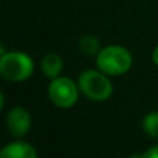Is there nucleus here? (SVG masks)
Returning a JSON list of instances; mask_svg holds the SVG:
<instances>
[{
  "instance_id": "3",
  "label": "nucleus",
  "mask_w": 158,
  "mask_h": 158,
  "mask_svg": "<svg viewBox=\"0 0 158 158\" xmlns=\"http://www.w3.org/2000/svg\"><path fill=\"white\" fill-rule=\"evenodd\" d=\"M106 75L107 74L104 72L94 71V69L83 71L78 81L79 90L93 101H104L110 98L114 87L111 81Z\"/></svg>"
},
{
  "instance_id": "7",
  "label": "nucleus",
  "mask_w": 158,
  "mask_h": 158,
  "mask_svg": "<svg viewBox=\"0 0 158 158\" xmlns=\"http://www.w3.org/2000/svg\"><path fill=\"white\" fill-rule=\"evenodd\" d=\"M63 67H64V64H63L61 57L54 54V53H49V54H46L42 58V63H40L42 72L50 79L60 77L61 71H63Z\"/></svg>"
},
{
  "instance_id": "8",
  "label": "nucleus",
  "mask_w": 158,
  "mask_h": 158,
  "mask_svg": "<svg viewBox=\"0 0 158 158\" xmlns=\"http://www.w3.org/2000/svg\"><path fill=\"white\" fill-rule=\"evenodd\" d=\"M79 50L85 56H94L100 52V42L92 35H85L79 40Z\"/></svg>"
},
{
  "instance_id": "1",
  "label": "nucleus",
  "mask_w": 158,
  "mask_h": 158,
  "mask_svg": "<svg viewBox=\"0 0 158 158\" xmlns=\"http://www.w3.org/2000/svg\"><path fill=\"white\" fill-rule=\"evenodd\" d=\"M133 58L128 49L118 44L107 46L98 52L96 57V65L101 72L112 77H118L128 72L132 67Z\"/></svg>"
},
{
  "instance_id": "2",
  "label": "nucleus",
  "mask_w": 158,
  "mask_h": 158,
  "mask_svg": "<svg viewBox=\"0 0 158 158\" xmlns=\"http://www.w3.org/2000/svg\"><path fill=\"white\" fill-rule=\"evenodd\" d=\"M33 63L31 57L21 52H10L2 54L0 75L8 82H24L32 75Z\"/></svg>"
},
{
  "instance_id": "4",
  "label": "nucleus",
  "mask_w": 158,
  "mask_h": 158,
  "mask_svg": "<svg viewBox=\"0 0 158 158\" xmlns=\"http://www.w3.org/2000/svg\"><path fill=\"white\" fill-rule=\"evenodd\" d=\"M49 98L56 107L69 108L78 101V86L71 78H54L49 85Z\"/></svg>"
},
{
  "instance_id": "10",
  "label": "nucleus",
  "mask_w": 158,
  "mask_h": 158,
  "mask_svg": "<svg viewBox=\"0 0 158 158\" xmlns=\"http://www.w3.org/2000/svg\"><path fill=\"white\" fill-rule=\"evenodd\" d=\"M140 157H147V158H158V146L151 147L150 150H147L146 153H143Z\"/></svg>"
},
{
  "instance_id": "11",
  "label": "nucleus",
  "mask_w": 158,
  "mask_h": 158,
  "mask_svg": "<svg viewBox=\"0 0 158 158\" xmlns=\"http://www.w3.org/2000/svg\"><path fill=\"white\" fill-rule=\"evenodd\" d=\"M151 58H153L154 64H157V65H158V46L153 50V54H151Z\"/></svg>"
},
{
  "instance_id": "5",
  "label": "nucleus",
  "mask_w": 158,
  "mask_h": 158,
  "mask_svg": "<svg viewBox=\"0 0 158 158\" xmlns=\"http://www.w3.org/2000/svg\"><path fill=\"white\" fill-rule=\"evenodd\" d=\"M31 114L22 107H15L7 114L6 123H7L8 132L14 137H22L29 132L31 129Z\"/></svg>"
},
{
  "instance_id": "9",
  "label": "nucleus",
  "mask_w": 158,
  "mask_h": 158,
  "mask_svg": "<svg viewBox=\"0 0 158 158\" xmlns=\"http://www.w3.org/2000/svg\"><path fill=\"white\" fill-rule=\"evenodd\" d=\"M143 129L153 139H158V112H150L143 119Z\"/></svg>"
},
{
  "instance_id": "6",
  "label": "nucleus",
  "mask_w": 158,
  "mask_h": 158,
  "mask_svg": "<svg viewBox=\"0 0 158 158\" xmlns=\"http://www.w3.org/2000/svg\"><path fill=\"white\" fill-rule=\"evenodd\" d=\"M2 158H36L38 153L27 142H14L10 144L4 146L3 150L0 151Z\"/></svg>"
}]
</instances>
